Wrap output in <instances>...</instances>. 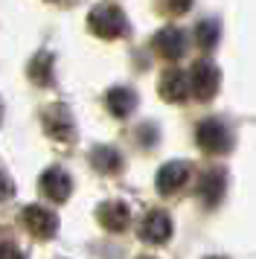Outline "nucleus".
Returning <instances> with one entry per match:
<instances>
[{
  "instance_id": "1a4fd4ad",
  "label": "nucleus",
  "mask_w": 256,
  "mask_h": 259,
  "mask_svg": "<svg viewBox=\"0 0 256 259\" xmlns=\"http://www.w3.org/2000/svg\"><path fill=\"white\" fill-rule=\"evenodd\" d=\"M189 175H192V169H189L186 160H172V163L160 166V172H157V192L160 195H172V192H178L189 181Z\"/></svg>"
},
{
  "instance_id": "9d476101",
  "label": "nucleus",
  "mask_w": 256,
  "mask_h": 259,
  "mask_svg": "<svg viewBox=\"0 0 256 259\" xmlns=\"http://www.w3.org/2000/svg\"><path fill=\"white\" fill-rule=\"evenodd\" d=\"M96 215H99L102 227L111 230V233H122L128 227V222H131V210H128L125 201H105Z\"/></svg>"
},
{
  "instance_id": "423d86ee",
  "label": "nucleus",
  "mask_w": 256,
  "mask_h": 259,
  "mask_svg": "<svg viewBox=\"0 0 256 259\" xmlns=\"http://www.w3.org/2000/svg\"><path fill=\"white\" fill-rule=\"evenodd\" d=\"M41 192H44L50 201H56V204H61V201L70 198V192H73V178L61 169V166H50V169H44V175H41Z\"/></svg>"
},
{
  "instance_id": "4468645a",
  "label": "nucleus",
  "mask_w": 256,
  "mask_h": 259,
  "mask_svg": "<svg viewBox=\"0 0 256 259\" xmlns=\"http://www.w3.org/2000/svg\"><path fill=\"white\" fill-rule=\"evenodd\" d=\"M91 163H93L96 172H102V175H114V172L122 169V157H119V152L111 149V146H96V149L91 152Z\"/></svg>"
},
{
  "instance_id": "39448f33",
  "label": "nucleus",
  "mask_w": 256,
  "mask_h": 259,
  "mask_svg": "<svg viewBox=\"0 0 256 259\" xmlns=\"http://www.w3.org/2000/svg\"><path fill=\"white\" fill-rule=\"evenodd\" d=\"M44 131L58 143H70L73 134H76V125H73V117L64 105H50L44 111Z\"/></svg>"
},
{
  "instance_id": "9b49d317",
  "label": "nucleus",
  "mask_w": 256,
  "mask_h": 259,
  "mask_svg": "<svg viewBox=\"0 0 256 259\" xmlns=\"http://www.w3.org/2000/svg\"><path fill=\"white\" fill-rule=\"evenodd\" d=\"M160 96L166 99V102H184V99H189V79H186L184 70H178V67H172V70H166L160 76Z\"/></svg>"
},
{
  "instance_id": "aec40b11",
  "label": "nucleus",
  "mask_w": 256,
  "mask_h": 259,
  "mask_svg": "<svg viewBox=\"0 0 256 259\" xmlns=\"http://www.w3.org/2000/svg\"><path fill=\"white\" fill-rule=\"evenodd\" d=\"M140 259H154V256H140Z\"/></svg>"
},
{
  "instance_id": "0eeeda50",
  "label": "nucleus",
  "mask_w": 256,
  "mask_h": 259,
  "mask_svg": "<svg viewBox=\"0 0 256 259\" xmlns=\"http://www.w3.org/2000/svg\"><path fill=\"white\" fill-rule=\"evenodd\" d=\"M151 44H154V53H157L160 59H166V61H178L186 53V35L178 29V26H166V29H160Z\"/></svg>"
},
{
  "instance_id": "f03ea898",
  "label": "nucleus",
  "mask_w": 256,
  "mask_h": 259,
  "mask_svg": "<svg viewBox=\"0 0 256 259\" xmlns=\"http://www.w3.org/2000/svg\"><path fill=\"white\" fill-rule=\"evenodd\" d=\"M186 79H189V96L207 102V99H212L216 91H219L221 73H219V67H216L212 61H195L192 70L186 73Z\"/></svg>"
},
{
  "instance_id": "f257e3e1",
  "label": "nucleus",
  "mask_w": 256,
  "mask_h": 259,
  "mask_svg": "<svg viewBox=\"0 0 256 259\" xmlns=\"http://www.w3.org/2000/svg\"><path fill=\"white\" fill-rule=\"evenodd\" d=\"M88 26H91V32L96 38H119L125 35V15H122V9L116 6V3H96L91 9V15H88Z\"/></svg>"
},
{
  "instance_id": "ddd939ff",
  "label": "nucleus",
  "mask_w": 256,
  "mask_h": 259,
  "mask_svg": "<svg viewBox=\"0 0 256 259\" xmlns=\"http://www.w3.org/2000/svg\"><path fill=\"white\" fill-rule=\"evenodd\" d=\"M105 102H108V111L114 117H128L137 108V94L131 88H111L108 96H105Z\"/></svg>"
},
{
  "instance_id": "6ab92c4d",
  "label": "nucleus",
  "mask_w": 256,
  "mask_h": 259,
  "mask_svg": "<svg viewBox=\"0 0 256 259\" xmlns=\"http://www.w3.org/2000/svg\"><path fill=\"white\" fill-rule=\"evenodd\" d=\"M207 259H227V256H207Z\"/></svg>"
},
{
  "instance_id": "2eb2a0df",
  "label": "nucleus",
  "mask_w": 256,
  "mask_h": 259,
  "mask_svg": "<svg viewBox=\"0 0 256 259\" xmlns=\"http://www.w3.org/2000/svg\"><path fill=\"white\" fill-rule=\"evenodd\" d=\"M219 35H221V26H219V21H216V18H204V21H198V26H195L198 47L212 50L216 44H219Z\"/></svg>"
},
{
  "instance_id": "20e7f679",
  "label": "nucleus",
  "mask_w": 256,
  "mask_h": 259,
  "mask_svg": "<svg viewBox=\"0 0 256 259\" xmlns=\"http://www.w3.org/2000/svg\"><path fill=\"white\" fill-rule=\"evenodd\" d=\"M21 222H23V227H26L35 239H53V236H56V230H58L56 212L47 210V207H38V204L23 207Z\"/></svg>"
},
{
  "instance_id": "7ed1b4c3",
  "label": "nucleus",
  "mask_w": 256,
  "mask_h": 259,
  "mask_svg": "<svg viewBox=\"0 0 256 259\" xmlns=\"http://www.w3.org/2000/svg\"><path fill=\"white\" fill-rule=\"evenodd\" d=\"M195 137H198V146H201L207 154H224V152H230V146H233L230 128H227L221 119H216V117L198 122Z\"/></svg>"
},
{
  "instance_id": "6e6552de",
  "label": "nucleus",
  "mask_w": 256,
  "mask_h": 259,
  "mask_svg": "<svg viewBox=\"0 0 256 259\" xmlns=\"http://www.w3.org/2000/svg\"><path fill=\"white\" fill-rule=\"evenodd\" d=\"M172 236V222L163 210H151L146 212V219L140 222V239L149 245H163Z\"/></svg>"
},
{
  "instance_id": "f3484780",
  "label": "nucleus",
  "mask_w": 256,
  "mask_h": 259,
  "mask_svg": "<svg viewBox=\"0 0 256 259\" xmlns=\"http://www.w3.org/2000/svg\"><path fill=\"white\" fill-rule=\"evenodd\" d=\"M0 259H23L21 250L15 245H9V242H0Z\"/></svg>"
},
{
  "instance_id": "f8f14e48",
  "label": "nucleus",
  "mask_w": 256,
  "mask_h": 259,
  "mask_svg": "<svg viewBox=\"0 0 256 259\" xmlns=\"http://www.w3.org/2000/svg\"><path fill=\"white\" fill-rule=\"evenodd\" d=\"M198 195H201V201H204L207 207L219 204L221 195H224V172H221V169H209V172H204L201 181H198Z\"/></svg>"
},
{
  "instance_id": "a211bd4d",
  "label": "nucleus",
  "mask_w": 256,
  "mask_h": 259,
  "mask_svg": "<svg viewBox=\"0 0 256 259\" xmlns=\"http://www.w3.org/2000/svg\"><path fill=\"white\" fill-rule=\"evenodd\" d=\"M9 195H12V181L0 172V201H6Z\"/></svg>"
},
{
  "instance_id": "dca6fc26",
  "label": "nucleus",
  "mask_w": 256,
  "mask_h": 259,
  "mask_svg": "<svg viewBox=\"0 0 256 259\" xmlns=\"http://www.w3.org/2000/svg\"><path fill=\"white\" fill-rule=\"evenodd\" d=\"M50 64H53V56L50 53H38L32 59V64H29V76H32L35 82L47 84L50 82Z\"/></svg>"
}]
</instances>
